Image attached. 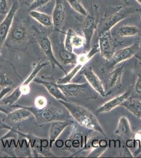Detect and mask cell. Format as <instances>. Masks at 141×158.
<instances>
[{
    "label": "cell",
    "mask_w": 141,
    "mask_h": 158,
    "mask_svg": "<svg viewBox=\"0 0 141 158\" xmlns=\"http://www.w3.org/2000/svg\"><path fill=\"white\" fill-rule=\"evenodd\" d=\"M59 102L66 108L77 122L89 129L96 131L106 135L97 117L86 108L69 101L59 100Z\"/></svg>",
    "instance_id": "6da1fadb"
},
{
    "label": "cell",
    "mask_w": 141,
    "mask_h": 158,
    "mask_svg": "<svg viewBox=\"0 0 141 158\" xmlns=\"http://www.w3.org/2000/svg\"><path fill=\"white\" fill-rule=\"evenodd\" d=\"M21 107L29 110L34 116L36 121L40 123L52 122L56 121L64 120L68 118L64 111L57 106H45L43 108L36 106H27L19 104H13L10 108H18Z\"/></svg>",
    "instance_id": "7a4b0ae2"
},
{
    "label": "cell",
    "mask_w": 141,
    "mask_h": 158,
    "mask_svg": "<svg viewBox=\"0 0 141 158\" xmlns=\"http://www.w3.org/2000/svg\"><path fill=\"white\" fill-rule=\"evenodd\" d=\"M49 63V62H43L42 61H40L39 63L34 67L29 77L22 83L21 85L15 89L11 94H10L7 97L4 98L1 101H2V103L4 106L10 107L13 104H15V103L20 99L22 95H25L29 94L30 90L29 85L32 81H34V79H35L39 71L44 67L47 66Z\"/></svg>",
    "instance_id": "3957f363"
},
{
    "label": "cell",
    "mask_w": 141,
    "mask_h": 158,
    "mask_svg": "<svg viewBox=\"0 0 141 158\" xmlns=\"http://www.w3.org/2000/svg\"><path fill=\"white\" fill-rule=\"evenodd\" d=\"M85 20L83 25V35L85 40V44L84 48L85 51H88L91 49V44L93 35L98 27V6L95 4L92 6L90 12L86 16Z\"/></svg>",
    "instance_id": "277c9868"
},
{
    "label": "cell",
    "mask_w": 141,
    "mask_h": 158,
    "mask_svg": "<svg viewBox=\"0 0 141 158\" xmlns=\"http://www.w3.org/2000/svg\"><path fill=\"white\" fill-rule=\"evenodd\" d=\"M20 6L19 0H13L12 5L2 22L0 24V49L7 39L10 31L13 24L16 12Z\"/></svg>",
    "instance_id": "5b68a950"
},
{
    "label": "cell",
    "mask_w": 141,
    "mask_h": 158,
    "mask_svg": "<svg viewBox=\"0 0 141 158\" xmlns=\"http://www.w3.org/2000/svg\"><path fill=\"white\" fill-rule=\"evenodd\" d=\"M38 43L43 53L48 60L50 64L52 65V69H54L56 66H57L60 69L62 70L65 74H66L67 73L66 70H65L63 66L56 59V56H54L52 43L48 36L47 35H41L38 38Z\"/></svg>",
    "instance_id": "8992f818"
},
{
    "label": "cell",
    "mask_w": 141,
    "mask_h": 158,
    "mask_svg": "<svg viewBox=\"0 0 141 158\" xmlns=\"http://www.w3.org/2000/svg\"><path fill=\"white\" fill-rule=\"evenodd\" d=\"M98 45L103 58L110 61L115 53V48L110 31L99 34Z\"/></svg>",
    "instance_id": "52a82bcc"
},
{
    "label": "cell",
    "mask_w": 141,
    "mask_h": 158,
    "mask_svg": "<svg viewBox=\"0 0 141 158\" xmlns=\"http://www.w3.org/2000/svg\"><path fill=\"white\" fill-rule=\"evenodd\" d=\"M134 12V9L131 7H122L118 12L114 13L104 22L99 30V34L111 30L115 25L125 19Z\"/></svg>",
    "instance_id": "ba28073f"
},
{
    "label": "cell",
    "mask_w": 141,
    "mask_h": 158,
    "mask_svg": "<svg viewBox=\"0 0 141 158\" xmlns=\"http://www.w3.org/2000/svg\"><path fill=\"white\" fill-rule=\"evenodd\" d=\"M81 73L84 76L89 84L94 90L102 97H106V92L104 89L103 83L100 78L93 71L90 66H83L81 70Z\"/></svg>",
    "instance_id": "9c48e42d"
},
{
    "label": "cell",
    "mask_w": 141,
    "mask_h": 158,
    "mask_svg": "<svg viewBox=\"0 0 141 158\" xmlns=\"http://www.w3.org/2000/svg\"><path fill=\"white\" fill-rule=\"evenodd\" d=\"M66 97H79L85 95L88 91V84L68 83L65 85H57Z\"/></svg>",
    "instance_id": "30bf717a"
},
{
    "label": "cell",
    "mask_w": 141,
    "mask_h": 158,
    "mask_svg": "<svg viewBox=\"0 0 141 158\" xmlns=\"http://www.w3.org/2000/svg\"><path fill=\"white\" fill-rule=\"evenodd\" d=\"M85 40L82 36L75 32L72 29H68L65 37L64 48L66 50L73 52V49H79L85 46Z\"/></svg>",
    "instance_id": "8fae6325"
},
{
    "label": "cell",
    "mask_w": 141,
    "mask_h": 158,
    "mask_svg": "<svg viewBox=\"0 0 141 158\" xmlns=\"http://www.w3.org/2000/svg\"><path fill=\"white\" fill-rule=\"evenodd\" d=\"M74 123L73 121L70 118L64 120L56 121L52 122L49 131L48 138L50 149L52 148L54 142H56V139L65 129L68 126L73 125Z\"/></svg>",
    "instance_id": "7c38bea8"
},
{
    "label": "cell",
    "mask_w": 141,
    "mask_h": 158,
    "mask_svg": "<svg viewBox=\"0 0 141 158\" xmlns=\"http://www.w3.org/2000/svg\"><path fill=\"white\" fill-rule=\"evenodd\" d=\"M139 43H135L134 44L118 51L116 53H114L110 60L112 65L114 67L118 63L130 59L138 53L139 51Z\"/></svg>",
    "instance_id": "4fadbf2b"
},
{
    "label": "cell",
    "mask_w": 141,
    "mask_h": 158,
    "mask_svg": "<svg viewBox=\"0 0 141 158\" xmlns=\"http://www.w3.org/2000/svg\"><path fill=\"white\" fill-rule=\"evenodd\" d=\"M52 19L54 30L60 32L65 20V12L63 0H56Z\"/></svg>",
    "instance_id": "5bb4252c"
},
{
    "label": "cell",
    "mask_w": 141,
    "mask_h": 158,
    "mask_svg": "<svg viewBox=\"0 0 141 158\" xmlns=\"http://www.w3.org/2000/svg\"><path fill=\"white\" fill-rule=\"evenodd\" d=\"M131 94V90H129L124 92L122 94L116 96V97L108 101L102 106H100L95 111V113L100 114L111 111L117 106H121L124 101L129 99V98H130Z\"/></svg>",
    "instance_id": "9a60e30c"
},
{
    "label": "cell",
    "mask_w": 141,
    "mask_h": 158,
    "mask_svg": "<svg viewBox=\"0 0 141 158\" xmlns=\"http://www.w3.org/2000/svg\"><path fill=\"white\" fill-rule=\"evenodd\" d=\"M27 36V30L25 25L21 22L13 24L9 32V38L15 43L23 42Z\"/></svg>",
    "instance_id": "2e32d148"
},
{
    "label": "cell",
    "mask_w": 141,
    "mask_h": 158,
    "mask_svg": "<svg viewBox=\"0 0 141 158\" xmlns=\"http://www.w3.org/2000/svg\"><path fill=\"white\" fill-rule=\"evenodd\" d=\"M34 81L35 82L42 85L45 86V88L47 89L48 92L51 95L55 98L57 100H62L64 101H68L66 96L63 94L58 86L56 83L52 82L50 81H46L43 79H41L39 77L35 78L34 79Z\"/></svg>",
    "instance_id": "e0dca14e"
},
{
    "label": "cell",
    "mask_w": 141,
    "mask_h": 158,
    "mask_svg": "<svg viewBox=\"0 0 141 158\" xmlns=\"http://www.w3.org/2000/svg\"><path fill=\"white\" fill-rule=\"evenodd\" d=\"M138 118H141V102L136 98H130L121 105Z\"/></svg>",
    "instance_id": "ac0fdd59"
},
{
    "label": "cell",
    "mask_w": 141,
    "mask_h": 158,
    "mask_svg": "<svg viewBox=\"0 0 141 158\" xmlns=\"http://www.w3.org/2000/svg\"><path fill=\"white\" fill-rule=\"evenodd\" d=\"M18 108V109L7 114V118L9 120L15 123H18L25 120L32 115V113L29 110L21 107Z\"/></svg>",
    "instance_id": "d6986e66"
},
{
    "label": "cell",
    "mask_w": 141,
    "mask_h": 158,
    "mask_svg": "<svg viewBox=\"0 0 141 158\" xmlns=\"http://www.w3.org/2000/svg\"><path fill=\"white\" fill-rule=\"evenodd\" d=\"M29 15L40 24L45 27H53L52 16L47 15L46 13L37 10H31L29 11Z\"/></svg>",
    "instance_id": "ffe728a7"
},
{
    "label": "cell",
    "mask_w": 141,
    "mask_h": 158,
    "mask_svg": "<svg viewBox=\"0 0 141 158\" xmlns=\"http://www.w3.org/2000/svg\"><path fill=\"white\" fill-rule=\"evenodd\" d=\"M123 71V66H122L115 69L109 74L108 85L110 88H113L121 84Z\"/></svg>",
    "instance_id": "44dd1931"
},
{
    "label": "cell",
    "mask_w": 141,
    "mask_h": 158,
    "mask_svg": "<svg viewBox=\"0 0 141 158\" xmlns=\"http://www.w3.org/2000/svg\"><path fill=\"white\" fill-rule=\"evenodd\" d=\"M59 58L63 64L76 65L77 64V55L73 52H70L66 49L60 50L59 52Z\"/></svg>",
    "instance_id": "7402d4cb"
},
{
    "label": "cell",
    "mask_w": 141,
    "mask_h": 158,
    "mask_svg": "<svg viewBox=\"0 0 141 158\" xmlns=\"http://www.w3.org/2000/svg\"><path fill=\"white\" fill-rule=\"evenodd\" d=\"M115 133L125 137H129L131 135L132 130L130 123L126 117H122L120 118Z\"/></svg>",
    "instance_id": "603a6c76"
},
{
    "label": "cell",
    "mask_w": 141,
    "mask_h": 158,
    "mask_svg": "<svg viewBox=\"0 0 141 158\" xmlns=\"http://www.w3.org/2000/svg\"><path fill=\"white\" fill-rule=\"evenodd\" d=\"M83 65L79 63H77L76 64L75 67L72 70L65 74V76L64 77H62L59 79L56 82L57 85H65L68 83H70L72 80L73 79V77L76 76L78 72H79L81 69L83 67Z\"/></svg>",
    "instance_id": "cb8c5ba5"
},
{
    "label": "cell",
    "mask_w": 141,
    "mask_h": 158,
    "mask_svg": "<svg viewBox=\"0 0 141 158\" xmlns=\"http://www.w3.org/2000/svg\"><path fill=\"white\" fill-rule=\"evenodd\" d=\"M139 33V29L135 25H126L120 27L118 33L122 37L135 36Z\"/></svg>",
    "instance_id": "d4e9b609"
},
{
    "label": "cell",
    "mask_w": 141,
    "mask_h": 158,
    "mask_svg": "<svg viewBox=\"0 0 141 158\" xmlns=\"http://www.w3.org/2000/svg\"><path fill=\"white\" fill-rule=\"evenodd\" d=\"M66 1L74 11L80 15L87 16L88 12L79 0H66Z\"/></svg>",
    "instance_id": "484cf974"
},
{
    "label": "cell",
    "mask_w": 141,
    "mask_h": 158,
    "mask_svg": "<svg viewBox=\"0 0 141 158\" xmlns=\"http://www.w3.org/2000/svg\"><path fill=\"white\" fill-rule=\"evenodd\" d=\"M107 147V142L106 140H101L100 142L99 146H97L94 150L88 155V157H99L105 151Z\"/></svg>",
    "instance_id": "4316f807"
},
{
    "label": "cell",
    "mask_w": 141,
    "mask_h": 158,
    "mask_svg": "<svg viewBox=\"0 0 141 158\" xmlns=\"http://www.w3.org/2000/svg\"><path fill=\"white\" fill-rule=\"evenodd\" d=\"M0 129H8L10 130L8 133H6V135H4V136L1 137V138H0V142H3V140H6L7 139L14 138L15 135H16V134H17L13 130V128L12 127L6 125L1 120H0Z\"/></svg>",
    "instance_id": "83f0119b"
},
{
    "label": "cell",
    "mask_w": 141,
    "mask_h": 158,
    "mask_svg": "<svg viewBox=\"0 0 141 158\" xmlns=\"http://www.w3.org/2000/svg\"><path fill=\"white\" fill-rule=\"evenodd\" d=\"M13 84L7 75L1 69H0V86H12Z\"/></svg>",
    "instance_id": "f1b7e54d"
},
{
    "label": "cell",
    "mask_w": 141,
    "mask_h": 158,
    "mask_svg": "<svg viewBox=\"0 0 141 158\" xmlns=\"http://www.w3.org/2000/svg\"><path fill=\"white\" fill-rule=\"evenodd\" d=\"M51 0H33V2L29 7V11L36 10L39 7H42L48 3Z\"/></svg>",
    "instance_id": "f546056e"
},
{
    "label": "cell",
    "mask_w": 141,
    "mask_h": 158,
    "mask_svg": "<svg viewBox=\"0 0 141 158\" xmlns=\"http://www.w3.org/2000/svg\"><path fill=\"white\" fill-rule=\"evenodd\" d=\"M35 104L37 108H43L47 106V100L44 97H39L35 100Z\"/></svg>",
    "instance_id": "4dcf8cb0"
},
{
    "label": "cell",
    "mask_w": 141,
    "mask_h": 158,
    "mask_svg": "<svg viewBox=\"0 0 141 158\" xmlns=\"http://www.w3.org/2000/svg\"><path fill=\"white\" fill-rule=\"evenodd\" d=\"M8 9L7 0H0V15H6L9 10Z\"/></svg>",
    "instance_id": "1f68e13d"
},
{
    "label": "cell",
    "mask_w": 141,
    "mask_h": 158,
    "mask_svg": "<svg viewBox=\"0 0 141 158\" xmlns=\"http://www.w3.org/2000/svg\"><path fill=\"white\" fill-rule=\"evenodd\" d=\"M12 89V86H4L0 92V101L3 99L4 97Z\"/></svg>",
    "instance_id": "d6a6232c"
},
{
    "label": "cell",
    "mask_w": 141,
    "mask_h": 158,
    "mask_svg": "<svg viewBox=\"0 0 141 158\" xmlns=\"http://www.w3.org/2000/svg\"><path fill=\"white\" fill-rule=\"evenodd\" d=\"M135 92L139 95H141V74L138 76V80L135 85Z\"/></svg>",
    "instance_id": "836d02e7"
},
{
    "label": "cell",
    "mask_w": 141,
    "mask_h": 158,
    "mask_svg": "<svg viewBox=\"0 0 141 158\" xmlns=\"http://www.w3.org/2000/svg\"><path fill=\"white\" fill-rule=\"evenodd\" d=\"M136 141H138L139 143H138V147H136V150L134 152V156H136L137 155H139V153H141V140H136Z\"/></svg>",
    "instance_id": "e575fe53"
},
{
    "label": "cell",
    "mask_w": 141,
    "mask_h": 158,
    "mask_svg": "<svg viewBox=\"0 0 141 158\" xmlns=\"http://www.w3.org/2000/svg\"><path fill=\"white\" fill-rule=\"evenodd\" d=\"M136 1H137V2H139L141 5V0H136Z\"/></svg>",
    "instance_id": "d590c367"
},
{
    "label": "cell",
    "mask_w": 141,
    "mask_h": 158,
    "mask_svg": "<svg viewBox=\"0 0 141 158\" xmlns=\"http://www.w3.org/2000/svg\"><path fill=\"white\" fill-rule=\"evenodd\" d=\"M139 51H140L141 52V44H140V43H139Z\"/></svg>",
    "instance_id": "8d00e7d4"
},
{
    "label": "cell",
    "mask_w": 141,
    "mask_h": 158,
    "mask_svg": "<svg viewBox=\"0 0 141 158\" xmlns=\"http://www.w3.org/2000/svg\"><path fill=\"white\" fill-rule=\"evenodd\" d=\"M122 1H123L124 2H127V0H122Z\"/></svg>",
    "instance_id": "74e56055"
}]
</instances>
